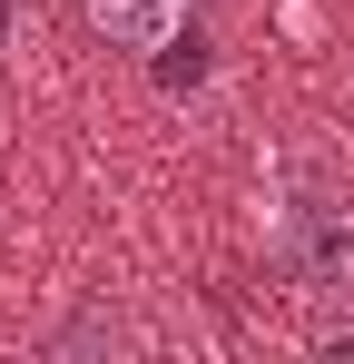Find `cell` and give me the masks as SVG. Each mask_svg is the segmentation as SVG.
Listing matches in <instances>:
<instances>
[{
  "mask_svg": "<svg viewBox=\"0 0 354 364\" xmlns=\"http://www.w3.org/2000/svg\"><path fill=\"white\" fill-rule=\"evenodd\" d=\"M266 256L305 305H354V197L305 158L266 168Z\"/></svg>",
  "mask_w": 354,
  "mask_h": 364,
  "instance_id": "6da1fadb",
  "label": "cell"
},
{
  "mask_svg": "<svg viewBox=\"0 0 354 364\" xmlns=\"http://www.w3.org/2000/svg\"><path fill=\"white\" fill-rule=\"evenodd\" d=\"M79 10H89V30H99L109 50H138V60L187 20V0H79Z\"/></svg>",
  "mask_w": 354,
  "mask_h": 364,
  "instance_id": "7a4b0ae2",
  "label": "cell"
},
{
  "mask_svg": "<svg viewBox=\"0 0 354 364\" xmlns=\"http://www.w3.org/2000/svg\"><path fill=\"white\" fill-rule=\"evenodd\" d=\"M138 345H148V335H138L109 296H89V305H79V315L50 335V355H138Z\"/></svg>",
  "mask_w": 354,
  "mask_h": 364,
  "instance_id": "3957f363",
  "label": "cell"
},
{
  "mask_svg": "<svg viewBox=\"0 0 354 364\" xmlns=\"http://www.w3.org/2000/svg\"><path fill=\"white\" fill-rule=\"evenodd\" d=\"M148 69H158V89H168V99H187V89H207V79H217V40H207L197 20H177L168 40L148 50Z\"/></svg>",
  "mask_w": 354,
  "mask_h": 364,
  "instance_id": "277c9868",
  "label": "cell"
},
{
  "mask_svg": "<svg viewBox=\"0 0 354 364\" xmlns=\"http://www.w3.org/2000/svg\"><path fill=\"white\" fill-rule=\"evenodd\" d=\"M315 355H345V364H354V315H335V325H315Z\"/></svg>",
  "mask_w": 354,
  "mask_h": 364,
  "instance_id": "5b68a950",
  "label": "cell"
}]
</instances>
